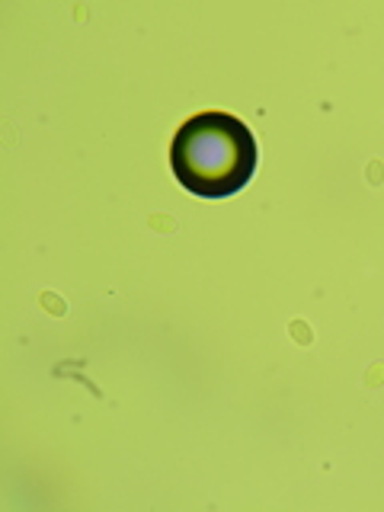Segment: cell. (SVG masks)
Returning <instances> with one entry per match:
<instances>
[{"mask_svg": "<svg viewBox=\"0 0 384 512\" xmlns=\"http://www.w3.org/2000/svg\"><path fill=\"white\" fill-rule=\"evenodd\" d=\"M256 164V138L231 112H199L176 128L170 144L173 176L199 199L237 196L253 180Z\"/></svg>", "mask_w": 384, "mask_h": 512, "instance_id": "cell-1", "label": "cell"}]
</instances>
